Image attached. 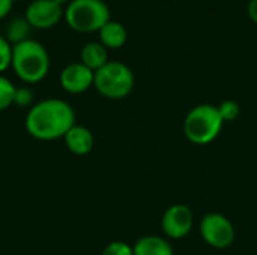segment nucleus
Wrapping results in <instances>:
<instances>
[{
  "label": "nucleus",
  "mask_w": 257,
  "mask_h": 255,
  "mask_svg": "<svg viewBox=\"0 0 257 255\" xmlns=\"http://www.w3.org/2000/svg\"><path fill=\"white\" fill-rule=\"evenodd\" d=\"M66 149L78 156H84L92 152L95 146V137L92 131L86 126L74 125L63 137Z\"/></svg>",
  "instance_id": "10"
},
{
  "label": "nucleus",
  "mask_w": 257,
  "mask_h": 255,
  "mask_svg": "<svg viewBox=\"0 0 257 255\" xmlns=\"http://www.w3.org/2000/svg\"><path fill=\"white\" fill-rule=\"evenodd\" d=\"M136 86V77L131 68L122 62L113 60L95 72L93 87L107 99H123Z\"/></svg>",
  "instance_id": "5"
},
{
  "label": "nucleus",
  "mask_w": 257,
  "mask_h": 255,
  "mask_svg": "<svg viewBox=\"0 0 257 255\" xmlns=\"http://www.w3.org/2000/svg\"><path fill=\"white\" fill-rule=\"evenodd\" d=\"M194 227V215L187 204H172L166 209L161 218L163 233L173 240L184 239Z\"/></svg>",
  "instance_id": "7"
},
{
  "label": "nucleus",
  "mask_w": 257,
  "mask_h": 255,
  "mask_svg": "<svg viewBox=\"0 0 257 255\" xmlns=\"http://www.w3.org/2000/svg\"><path fill=\"white\" fill-rule=\"evenodd\" d=\"M12 69L15 75L27 83L35 84L42 81L50 71V56L47 48L35 41L27 39L12 45Z\"/></svg>",
  "instance_id": "2"
},
{
  "label": "nucleus",
  "mask_w": 257,
  "mask_h": 255,
  "mask_svg": "<svg viewBox=\"0 0 257 255\" xmlns=\"http://www.w3.org/2000/svg\"><path fill=\"white\" fill-rule=\"evenodd\" d=\"M59 5H63V3H69V0H56Z\"/></svg>",
  "instance_id": "22"
},
{
  "label": "nucleus",
  "mask_w": 257,
  "mask_h": 255,
  "mask_svg": "<svg viewBox=\"0 0 257 255\" xmlns=\"http://www.w3.org/2000/svg\"><path fill=\"white\" fill-rule=\"evenodd\" d=\"M14 105L17 107H32L33 105V92L29 87H17L15 96H14Z\"/></svg>",
  "instance_id": "19"
},
{
  "label": "nucleus",
  "mask_w": 257,
  "mask_h": 255,
  "mask_svg": "<svg viewBox=\"0 0 257 255\" xmlns=\"http://www.w3.org/2000/svg\"><path fill=\"white\" fill-rule=\"evenodd\" d=\"M80 62L93 72H96L110 62L108 50L101 42H89L80 51Z\"/></svg>",
  "instance_id": "13"
},
{
  "label": "nucleus",
  "mask_w": 257,
  "mask_h": 255,
  "mask_svg": "<svg viewBox=\"0 0 257 255\" xmlns=\"http://www.w3.org/2000/svg\"><path fill=\"white\" fill-rule=\"evenodd\" d=\"M14 0H0V20L5 18L12 9Z\"/></svg>",
  "instance_id": "21"
},
{
  "label": "nucleus",
  "mask_w": 257,
  "mask_h": 255,
  "mask_svg": "<svg viewBox=\"0 0 257 255\" xmlns=\"http://www.w3.org/2000/svg\"><path fill=\"white\" fill-rule=\"evenodd\" d=\"M247 14L250 17V20L257 24V0H248V6H247Z\"/></svg>",
  "instance_id": "20"
},
{
  "label": "nucleus",
  "mask_w": 257,
  "mask_h": 255,
  "mask_svg": "<svg viewBox=\"0 0 257 255\" xmlns=\"http://www.w3.org/2000/svg\"><path fill=\"white\" fill-rule=\"evenodd\" d=\"M74 125V108L66 101L59 98H48L33 104L24 120L29 135L41 141H54L63 138Z\"/></svg>",
  "instance_id": "1"
},
{
  "label": "nucleus",
  "mask_w": 257,
  "mask_h": 255,
  "mask_svg": "<svg viewBox=\"0 0 257 255\" xmlns=\"http://www.w3.org/2000/svg\"><path fill=\"white\" fill-rule=\"evenodd\" d=\"M98 33H99V42L107 50L122 48L126 44V39H128L126 27L122 23L113 21V20H110L108 23H105Z\"/></svg>",
  "instance_id": "11"
},
{
  "label": "nucleus",
  "mask_w": 257,
  "mask_h": 255,
  "mask_svg": "<svg viewBox=\"0 0 257 255\" xmlns=\"http://www.w3.org/2000/svg\"><path fill=\"white\" fill-rule=\"evenodd\" d=\"M101 255H134L133 251V246L122 242V240H114V242H110L104 249Z\"/></svg>",
  "instance_id": "18"
},
{
  "label": "nucleus",
  "mask_w": 257,
  "mask_h": 255,
  "mask_svg": "<svg viewBox=\"0 0 257 255\" xmlns=\"http://www.w3.org/2000/svg\"><path fill=\"white\" fill-rule=\"evenodd\" d=\"M217 108H218V113H220V116H221L224 123L226 122H235L239 117V114H241V107L233 99L223 101L220 105H217Z\"/></svg>",
  "instance_id": "16"
},
{
  "label": "nucleus",
  "mask_w": 257,
  "mask_h": 255,
  "mask_svg": "<svg viewBox=\"0 0 257 255\" xmlns=\"http://www.w3.org/2000/svg\"><path fill=\"white\" fill-rule=\"evenodd\" d=\"M134 255H175L173 246L169 240L160 236H143L140 237L134 246Z\"/></svg>",
  "instance_id": "12"
},
{
  "label": "nucleus",
  "mask_w": 257,
  "mask_h": 255,
  "mask_svg": "<svg viewBox=\"0 0 257 255\" xmlns=\"http://www.w3.org/2000/svg\"><path fill=\"white\" fill-rule=\"evenodd\" d=\"M30 29L32 26L29 24V21L26 20V17H17L14 18L9 24H8V29H6V39L12 44V45H17L23 41H27L30 39L29 35H30Z\"/></svg>",
  "instance_id": "14"
},
{
  "label": "nucleus",
  "mask_w": 257,
  "mask_h": 255,
  "mask_svg": "<svg viewBox=\"0 0 257 255\" xmlns=\"http://www.w3.org/2000/svg\"><path fill=\"white\" fill-rule=\"evenodd\" d=\"M17 87L11 80L0 75V113L8 110L11 105H14V96H15Z\"/></svg>",
  "instance_id": "15"
},
{
  "label": "nucleus",
  "mask_w": 257,
  "mask_h": 255,
  "mask_svg": "<svg viewBox=\"0 0 257 255\" xmlns=\"http://www.w3.org/2000/svg\"><path fill=\"white\" fill-rule=\"evenodd\" d=\"M63 17L66 24L78 33L99 32L111 20L110 8L104 0H71Z\"/></svg>",
  "instance_id": "4"
},
{
  "label": "nucleus",
  "mask_w": 257,
  "mask_h": 255,
  "mask_svg": "<svg viewBox=\"0 0 257 255\" xmlns=\"http://www.w3.org/2000/svg\"><path fill=\"white\" fill-rule=\"evenodd\" d=\"M12 65V44L0 36V74Z\"/></svg>",
  "instance_id": "17"
},
{
  "label": "nucleus",
  "mask_w": 257,
  "mask_h": 255,
  "mask_svg": "<svg viewBox=\"0 0 257 255\" xmlns=\"http://www.w3.org/2000/svg\"><path fill=\"white\" fill-rule=\"evenodd\" d=\"M199 230L203 242L214 249L230 248L236 237L235 225L232 221L223 213L217 212L205 215L200 221Z\"/></svg>",
  "instance_id": "6"
},
{
  "label": "nucleus",
  "mask_w": 257,
  "mask_h": 255,
  "mask_svg": "<svg viewBox=\"0 0 257 255\" xmlns=\"http://www.w3.org/2000/svg\"><path fill=\"white\" fill-rule=\"evenodd\" d=\"M223 119L218 108L211 104L193 107L184 119V135L197 146H206L217 140L223 129Z\"/></svg>",
  "instance_id": "3"
},
{
  "label": "nucleus",
  "mask_w": 257,
  "mask_h": 255,
  "mask_svg": "<svg viewBox=\"0 0 257 255\" xmlns=\"http://www.w3.org/2000/svg\"><path fill=\"white\" fill-rule=\"evenodd\" d=\"M65 11L56 0H33L26 9V20L35 29H50L63 17Z\"/></svg>",
  "instance_id": "8"
},
{
  "label": "nucleus",
  "mask_w": 257,
  "mask_h": 255,
  "mask_svg": "<svg viewBox=\"0 0 257 255\" xmlns=\"http://www.w3.org/2000/svg\"><path fill=\"white\" fill-rule=\"evenodd\" d=\"M95 72L81 62L66 65L60 72V86L65 92L78 95L93 87Z\"/></svg>",
  "instance_id": "9"
}]
</instances>
